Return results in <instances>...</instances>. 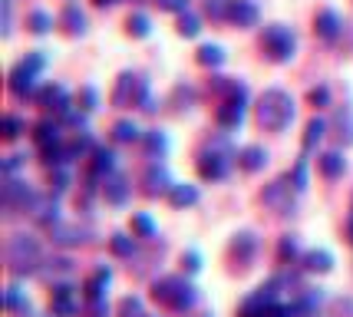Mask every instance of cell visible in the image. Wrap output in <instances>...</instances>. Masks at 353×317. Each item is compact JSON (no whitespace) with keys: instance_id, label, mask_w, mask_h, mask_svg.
<instances>
[{"instance_id":"28","label":"cell","mask_w":353,"mask_h":317,"mask_svg":"<svg viewBox=\"0 0 353 317\" xmlns=\"http://www.w3.org/2000/svg\"><path fill=\"white\" fill-rule=\"evenodd\" d=\"M109 251H112L116 258H132L136 255V238H129V235L119 231V235H112V238H109Z\"/></svg>"},{"instance_id":"9","label":"cell","mask_w":353,"mask_h":317,"mask_svg":"<svg viewBox=\"0 0 353 317\" xmlns=\"http://www.w3.org/2000/svg\"><path fill=\"white\" fill-rule=\"evenodd\" d=\"M231 261H234V268H251V261L258 255V238L251 235V231H238L234 238H231V248H228Z\"/></svg>"},{"instance_id":"7","label":"cell","mask_w":353,"mask_h":317,"mask_svg":"<svg viewBox=\"0 0 353 317\" xmlns=\"http://www.w3.org/2000/svg\"><path fill=\"white\" fill-rule=\"evenodd\" d=\"M294 192L297 189L291 185V179H274L271 185H264L261 202L277 215H294Z\"/></svg>"},{"instance_id":"16","label":"cell","mask_w":353,"mask_h":317,"mask_svg":"<svg viewBox=\"0 0 353 317\" xmlns=\"http://www.w3.org/2000/svg\"><path fill=\"white\" fill-rule=\"evenodd\" d=\"M304 271L310 274H330L334 271V255L327 248H314V251H304Z\"/></svg>"},{"instance_id":"43","label":"cell","mask_w":353,"mask_h":317,"mask_svg":"<svg viewBox=\"0 0 353 317\" xmlns=\"http://www.w3.org/2000/svg\"><path fill=\"white\" fill-rule=\"evenodd\" d=\"M291 185H294V189H297V192H304V189H307V162H304V159H301V162L294 166Z\"/></svg>"},{"instance_id":"2","label":"cell","mask_w":353,"mask_h":317,"mask_svg":"<svg viewBox=\"0 0 353 317\" xmlns=\"http://www.w3.org/2000/svg\"><path fill=\"white\" fill-rule=\"evenodd\" d=\"M152 301H159L175 314H188L199 301V291L192 287V281H185L182 274H169V278H159L152 285Z\"/></svg>"},{"instance_id":"44","label":"cell","mask_w":353,"mask_h":317,"mask_svg":"<svg viewBox=\"0 0 353 317\" xmlns=\"http://www.w3.org/2000/svg\"><path fill=\"white\" fill-rule=\"evenodd\" d=\"M20 133H23V122L17 119V116H7V119H3V139H7V142H14Z\"/></svg>"},{"instance_id":"35","label":"cell","mask_w":353,"mask_h":317,"mask_svg":"<svg viewBox=\"0 0 353 317\" xmlns=\"http://www.w3.org/2000/svg\"><path fill=\"white\" fill-rule=\"evenodd\" d=\"M73 271V261H70V258H53V261H46L43 265V278H53V281H57V278H60V274H70Z\"/></svg>"},{"instance_id":"5","label":"cell","mask_w":353,"mask_h":317,"mask_svg":"<svg viewBox=\"0 0 353 317\" xmlns=\"http://www.w3.org/2000/svg\"><path fill=\"white\" fill-rule=\"evenodd\" d=\"M43 63H46V57L40 50H37V53H27V57L10 70V83H7L10 93H14V96H30L33 86H37V73L43 70Z\"/></svg>"},{"instance_id":"55","label":"cell","mask_w":353,"mask_h":317,"mask_svg":"<svg viewBox=\"0 0 353 317\" xmlns=\"http://www.w3.org/2000/svg\"><path fill=\"white\" fill-rule=\"evenodd\" d=\"M145 317H149V314H145Z\"/></svg>"},{"instance_id":"14","label":"cell","mask_w":353,"mask_h":317,"mask_svg":"<svg viewBox=\"0 0 353 317\" xmlns=\"http://www.w3.org/2000/svg\"><path fill=\"white\" fill-rule=\"evenodd\" d=\"M37 99H40V106L50 109V113H60V116L70 113V93L63 90V86H46V90H40Z\"/></svg>"},{"instance_id":"32","label":"cell","mask_w":353,"mask_h":317,"mask_svg":"<svg viewBox=\"0 0 353 317\" xmlns=\"http://www.w3.org/2000/svg\"><path fill=\"white\" fill-rule=\"evenodd\" d=\"M323 133H327V122L314 116V119L307 122V129H304V149H307V152L314 149V146H317V142L323 139Z\"/></svg>"},{"instance_id":"33","label":"cell","mask_w":353,"mask_h":317,"mask_svg":"<svg viewBox=\"0 0 353 317\" xmlns=\"http://www.w3.org/2000/svg\"><path fill=\"white\" fill-rule=\"evenodd\" d=\"M125 30H129V37H149L152 33V23H149V17L145 14H132L129 20H125Z\"/></svg>"},{"instance_id":"4","label":"cell","mask_w":353,"mask_h":317,"mask_svg":"<svg viewBox=\"0 0 353 317\" xmlns=\"http://www.w3.org/2000/svg\"><path fill=\"white\" fill-rule=\"evenodd\" d=\"M261 50L271 63H288L294 57V50H297V40H294V33L284 23H271L261 33Z\"/></svg>"},{"instance_id":"17","label":"cell","mask_w":353,"mask_h":317,"mask_svg":"<svg viewBox=\"0 0 353 317\" xmlns=\"http://www.w3.org/2000/svg\"><path fill=\"white\" fill-rule=\"evenodd\" d=\"M60 23L70 37H83V33H86V14L79 10V3H66V7H63Z\"/></svg>"},{"instance_id":"34","label":"cell","mask_w":353,"mask_h":317,"mask_svg":"<svg viewBox=\"0 0 353 317\" xmlns=\"http://www.w3.org/2000/svg\"><path fill=\"white\" fill-rule=\"evenodd\" d=\"M112 139H116V142H136L139 126L136 122H129V119H119L116 126H112Z\"/></svg>"},{"instance_id":"42","label":"cell","mask_w":353,"mask_h":317,"mask_svg":"<svg viewBox=\"0 0 353 317\" xmlns=\"http://www.w3.org/2000/svg\"><path fill=\"white\" fill-rule=\"evenodd\" d=\"M50 185H53V192H66V189H70V172L63 166H57L50 172Z\"/></svg>"},{"instance_id":"31","label":"cell","mask_w":353,"mask_h":317,"mask_svg":"<svg viewBox=\"0 0 353 317\" xmlns=\"http://www.w3.org/2000/svg\"><path fill=\"white\" fill-rule=\"evenodd\" d=\"M277 255H281V261H284V265H294L297 258H304V255H301V242H297L294 235H284V238H281Z\"/></svg>"},{"instance_id":"48","label":"cell","mask_w":353,"mask_h":317,"mask_svg":"<svg viewBox=\"0 0 353 317\" xmlns=\"http://www.w3.org/2000/svg\"><path fill=\"white\" fill-rule=\"evenodd\" d=\"M162 10H172V14H185L188 10V0H155Z\"/></svg>"},{"instance_id":"11","label":"cell","mask_w":353,"mask_h":317,"mask_svg":"<svg viewBox=\"0 0 353 317\" xmlns=\"http://www.w3.org/2000/svg\"><path fill=\"white\" fill-rule=\"evenodd\" d=\"M142 185H145V195L149 198H155V195H169L172 192V185L175 182L169 179V172H165V166H149L145 169V175H142Z\"/></svg>"},{"instance_id":"1","label":"cell","mask_w":353,"mask_h":317,"mask_svg":"<svg viewBox=\"0 0 353 317\" xmlns=\"http://www.w3.org/2000/svg\"><path fill=\"white\" fill-rule=\"evenodd\" d=\"M43 248L33 235H14L7 242V268L14 278H27V274L43 271Z\"/></svg>"},{"instance_id":"50","label":"cell","mask_w":353,"mask_h":317,"mask_svg":"<svg viewBox=\"0 0 353 317\" xmlns=\"http://www.w3.org/2000/svg\"><path fill=\"white\" fill-rule=\"evenodd\" d=\"M7 307H10V311H20V307H27V301L20 298V291H17V287H10V291H7Z\"/></svg>"},{"instance_id":"45","label":"cell","mask_w":353,"mask_h":317,"mask_svg":"<svg viewBox=\"0 0 353 317\" xmlns=\"http://www.w3.org/2000/svg\"><path fill=\"white\" fill-rule=\"evenodd\" d=\"M182 265H185V271H188V274H199L201 271V255H199V251H185Z\"/></svg>"},{"instance_id":"6","label":"cell","mask_w":353,"mask_h":317,"mask_svg":"<svg viewBox=\"0 0 353 317\" xmlns=\"http://www.w3.org/2000/svg\"><path fill=\"white\" fill-rule=\"evenodd\" d=\"M149 99V86H145V79L136 73H123L116 79V90H112V106H142Z\"/></svg>"},{"instance_id":"54","label":"cell","mask_w":353,"mask_h":317,"mask_svg":"<svg viewBox=\"0 0 353 317\" xmlns=\"http://www.w3.org/2000/svg\"><path fill=\"white\" fill-rule=\"evenodd\" d=\"M185 317H212V311H199V314H185Z\"/></svg>"},{"instance_id":"27","label":"cell","mask_w":353,"mask_h":317,"mask_svg":"<svg viewBox=\"0 0 353 317\" xmlns=\"http://www.w3.org/2000/svg\"><path fill=\"white\" fill-rule=\"evenodd\" d=\"M50 314L53 317H77L79 304L73 301V294H63V298H53V301H50Z\"/></svg>"},{"instance_id":"12","label":"cell","mask_w":353,"mask_h":317,"mask_svg":"<svg viewBox=\"0 0 353 317\" xmlns=\"http://www.w3.org/2000/svg\"><path fill=\"white\" fill-rule=\"evenodd\" d=\"M199 175L208 182H218L228 175V159L221 152H201L199 155Z\"/></svg>"},{"instance_id":"29","label":"cell","mask_w":353,"mask_h":317,"mask_svg":"<svg viewBox=\"0 0 353 317\" xmlns=\"http://www.w3.org/2000/svg\"><path fill=\"white\" fill-rule=\"evenodd\" d=\"M199 63H201V66H212V70H215V66H221V63H225V50H221L218 44L199 46Z\"/></svg>"},{"instance_id":"36","label":"cell","mask_w":353,"mask_h":317,"mask_svg":"<svg viewBox=\"0 0 353 317\" xmlns=\"http://www.w3.org/2000/svg\"><path fill=\"white\" fill-rule=\"evenodd\" d=\"M165 149H169V142H165L162 133H149V136H145V152H149V159H162Z\"/></svg>"},{"instance_id":"8","label":"cell","mask_w":353,"mask_h":317,"mask_svg":"<svg viewBox=\"0 0 353 317\" xmlns=\"http://www.w3.org/2000/svg\"><path fill=\"white\" fill-rule=\"evenodd\" d=\"M245 99H248L245 86H238V90L231 93L225 103L218 106L215 119H218V126H221V129H238V126L245 122Z\"/></svg>"},{"instance_id":"26","label":"cell","mask_w":353,"mask_h":317,"mask_svg":"<svg viewBox=\"0 0 353 317\" xmlns=\"http://www.w3.org/2000/svg\"><path fill=\"white\" fill-rule=\"evenodd\" d=\"M33 142H37L40 149H43V146H53V142H60V126L50 122V119L37 122V126H33Z\"/></svg>"},{"instance_id":"40","label":"cell","mask_w":353,"mask_h":317,"mask_svg":"<svg viewBox=\"0 0 353 317\" xmlns=\"http://www.w3.org/2000/svg\"><path fill=\"white\" fill-rule=\"evenodd\" d=\"M119 317H145L142 301H139L136 294H129V298H123V301H119Z\"/></svg>"},{"instance_id":"49","label":"cell","mask_w":353,"mask_h":317,"mask_svg":"<svg viewBox=\"0 0 353 317\" xmlns=\"http://www.w3.org/2000/svg\"><path fill=\"white\" fill-rule=\"evenodd\" d=\"M261 317H294V311H291V304H277L274 301Z\"/></svg>"},{"instance_id":"38","label":"cell","mask_w":353,"mask_h":317,"mask_svg":"<svg viewBox=\"0 0 353 317\" xmlns=\"http://www.w3.org/2000/svg\"><path fill=\"white\" fill-rule=\"evenodd\" d=\"M132 231L136 238H155V225L149 215H132Z\"/></svg>"},{"instance_id":"39","label":"cell","mask_w":353,"mask_h":317,"mask_svg":"<svg viewBox=\"0 0 353 317\" xmlns=\"http://www.w3.org/2000/svg\"><path fill=\"white\" fill-rule=\"evenodd\" d=\"M228 10H231V0H205V14L212 20H228Z\"/></svg>"},{"instance_id":"51","label":"cell","mask_w":353,"mask_h":317,"mask_svg":"<svg viewBox=\"0 0 353 317\" xmlns=\"http://www.w3.org/2000/svg\"><path fill=\"white\" fill-rule=\"evenodd\" d=\"M79 103H83L86 113H92V109H96V90H83L79 93Z\"/></svg>"},{"instance_id":"19","label":"cell","mask_w":353,"mask_h":317,"mask_svg":"<svg viewBox=\"0 0 353 317\" xmlns=\"http://www.w3.org/2000/svg\"><path fill=\"white\" fill-rule=\"evenodd\" d=\"M112 166H116V155H112V149H106V146L92 149L90 179H106V175H112Z\"/></svg>"},{"instance_id":"24","label":"cell","mask_w":353,"mask_h":317,"mask_svg":"<svg viewBox=\"0 0 353 317\" xmlns=\"http://www.w3.org/2000/svg\"><path fill=\"white\" fill-rule=\"evenodd\" d=\"M317 169H321L323 179H340L347 172V159L340 152H323L321 159H317Z\"/></svg>"},{"instance_id":"47","label":"cell","mask_w":353,"mask_h":317,"mask_svg":"<svg viewBox=\"0 0 353 317\" xmlns=\"http://www.w3.org/2000/svg\"><path fill=\"white\" fill-rule=\"evenodd\" d=\"M307 99L314 106H327V103H330V93H327V86H314V90L307 93Z\"/></svg>"},{"instance_id":"3","label":"cell","mask_w":353,"mask_h":317,"mask_svg":"<svg viewBox=\"0 0 353 317\" xmlns=\"http://www.w3.org/2000/svg\"><path fill=\"white\" fill-rule=\"evenodd\" d=\"M254 116H258V122H261L264 129L281 133V129H288L294 119V99L284 90H264L261 99H258Z\"/></svg>"},{"instance_id":"41","label":"cell","mask_w":353,"mask_h":317,"mask_svg":"<svg viewBox=\"0 0 353 317\" xmlns=\"http://www.w3.org/2000/svg\"><path fill=\"white\" fill-rule=\"evenodd\" d=\"M27 27H30V30L37 33V37H43V33L50 30V17H46L43 10H33V14L27 17Z\"/></svg>"},{"instance_id":"22","label":"cell","mask_w":353,"mask_h":317,"mask_svg":"<svg viewBox=\"0 0 353 317\" xmlns=\"http://www.w3.org/2000/svg\"><path fill=\"white\" fill-rule=\"evenodd\" d=\"M321 301H323L321 291H304V294H301V298L291 304L294 317H317V311H321Z\"/></svg>"},{"instance_id":"46","label":"cell","mask_w":353,"mask_h":317,"mask_svg":"<svg viewBox=\"0 0 353 317\" xmlns=\"http://www.w3.org/2000/svg\"><path fill=\"white\" fill-rule=\"evenodd\" d=\"M86 317H109L106 298H99V301H90V304H86Z\"/></svg>"},{"instance_id":"13","label":"cell","mask_w":353,"mask_h":317,"mask_svg":"<svg viewBox=\"0 0 353 317\" xmlns=\"http://www.w3.org/2000/svg\"><path fill=\"white\" fill-rule=\"evenodd\" d=\"M50 235H53V242L63 244V248H77V244H86L90 238V231L86 228H79V225H66V222H60L57 228H50Z\"/></svg>"},{"instance_id":"23","label":"cell","mask_w":353,"mask_h":317,"mask_svg":"<svg viewBox=\"0 0 353 317\" xmlns=\"http://www.w3.org/2000/svg\"><path fill=\"white\" fill-rule=\"evenodd\" d=\"M238 166L245 169V172H261L268 166V152L261 146H245V149L238 152Z\"/></svg>"},{"instance_id":"20","label":"cell","mask_w":353,"mask_h":317,"mask_svg":"<svg viewBox=\"0 0 353 317\" xmlns=\"http://www.w3.org/2000/svg\"><path fill=\"white\" fill-rule=\"evenodd\" d=\"M103 195H106V202L109 205H123L125 198H129V185H125V179L123 175H106L103 179Z\"/></svg>"},{"instance_id":"10","label":"cell","mask_w":353,"mask_h":317,"mask_svg":"<svg viewBox=\"0 0 353 317\" xmlns=\"http://www.w3.org/2000/svg\"><path fill=\"white\" fill-rule=\"evenodd\" d=\"M30 218L37 222V225H43V228H57V225H60V205H57L53 192H50V195H37V198H33Z\"/></svg>"},{"instance_id":"30","label":"cell","mask_w":353,"mask_h":317,"mask_svg":"<svg viewBox=\"0 0 353 317\" xmlns=\"http://www.w3.org/2000/svg\"><path fill=\"white\" fill-rule=\"evenodd\" d=\"M337 136H340V142L343 146H350L353 142V113L350 109H337Z\"/></svg>"},{"instance_id":"15","label":"cell","mask_w":353,"mask_h":317,"mask_svg":"<svg viewBox=\"0 0 353 317\" xmlns=\"http://www.w3.org/2000/svg\"><path fill=\"white\" fill-rule=\"evenodd\" d=\"M228 20L238 27H254L258 23V3L254 0H231Z\"/></svg>"},{"instance_id":"37","label":"cell","mask_w":353,"mask_h":317,"mask_svg":"<svg viewBox=\"0 0 353 317\" xmlns=\"http://www.w3.org/2000/svg\"><path fill=\"white\" fill-rule=\"evenodd\" d=\"M179 33H182V37H199V33H201V20L195 14H188V10H185V14H179Z\"/></svg>"},{"instance_id":"18","label":"cell","mask_w":353,"mask_h":317,"mask_svg":"<svg viewBox=\"0 0 353 317\" xmlns=\"http://www.w3.org/2000/svg\"><path fill=\"white\" fill-rule=\"evenodd\" d=\"M314 33L321 37V40H337L340 37V17L334 10H321V14L314 17Z\"/></svg>"},{"instance_id":"25","label":"cell","mask_w":353,"mask_h":317,"mask_svg":"<svg viewBox=\"0 0 353 317\" xmlns=\"http://www.w3.org/2000/svg\"><path fill=\"white\" fill-rule=\"evenodd\" d=\"M199 189L195 185H172L169 192V202L172 209H192V205H199Z\"/></svg>"},{"instance_id":"21","label":"cell","mask_w":353,"mask_h":317,"mask_svg":"<svg viewBox=\"0 0 353 317\" xmlns=\"http://www.w3.org/2000/svg\"><path fill=\"white\" fill-rule=\"evenodd\" d=\"M109 281H112V271H109L106 265H103V268H96V271L90 274V281H86V301H99V298L106 294Z\"/></svg>"},{"instance_id":"52","label":"cell","mask_w":353,"mask_h":317,"mask_svg":"<svg viewBox=\"0 0 353 317\" xmlns=\"http://www.w3.org/2000/svg\"><path fill=\"white\" fill-rule=\"evenodd\" d=\"M347 238H350V244H353V215L347 218Z\"/></svg>"},{"instance_id":"53","label":"cell","mask_w":353,"mask_h":317,"mask_svg":"<svg viewBox=\"0 0 353 317\" xmlns=\"http://www.w3.org/2000/svg\"><path fill=\"white\" fill-rule=\"evenodd\" d=\"M116 0H96V7H112Z\"/></svg>"}]
</instances>
